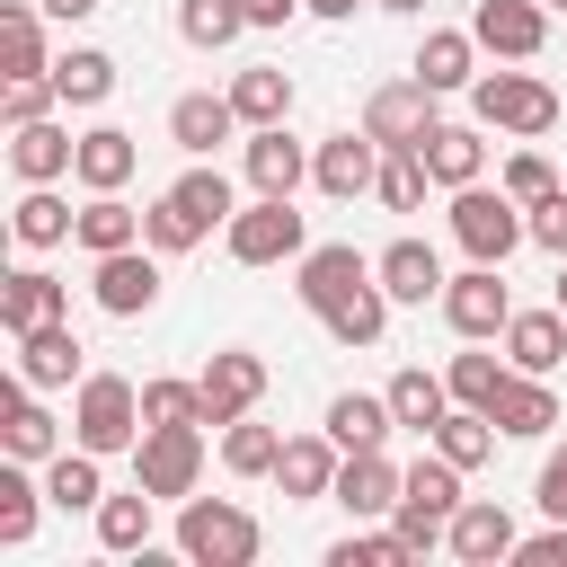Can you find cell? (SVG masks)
<instances>
[{
    "label": "cell",
    "mask_w": 567,
    "mask_h": 567,
    "mask_svg": "<svg viewBox=\"0 0 567 567\" xmlns=\"http://www.w3.org/2000/svg\"><path fill=\"white\" fill-rule=\"evenodd\" d=\"M470 496H461V461H416L408 478H399V505H390V532L408 540V558H425V549H443V532H452V514H461Z\"/></svg>",
    "instance_id": "6da1fadb"
},
{
    "label": "cell",
    "mask_w": 567,
    "mask_h": 567,
    "mask_svg": "<svg viewBox=\"0 0 567 567\" xmlns=\"http://www.w3.org/2000/svg\"><path fill=\"white\" fill-rule=\"evenodd\" d=\"M177 549H186L195 567H248V558L266 549V532H257V514L230 505V496H186V505H177Z\"/></svg>",
    "instance_id": "7a4b0ae2"
},
{
    "label": "cell",
    "mask_w": 567,
    "mask_h": 567,
    "mask_svg": "<svg viewBox=\"0 0 567 567\" xmlns=\"http://www.w3.org/2000/svg\"><path fill=\"white\" fill-rule=\"evenodd\" d=\"M71 443H89L97 461L106 452H133L142 443V390L124 372H89L80 381V408H71Z\"/></svg>",
    "instance_id": "3957f363"
},
{
    "label": "cell",
    "mask_w": 567,
    "mask_h": 567,
    "mask_svg": "<svg viewBox=\"0 0 567 567\" xmlns=\"http://www.w3.org/2000/svg\"><path fill=\"white\" fill-rule=\"evenodd\" d=\"M452 239H461L470 257L505 266V257L532 239V213H523L505 186H496V195H487V186H452Z\"/></svg>",
    "instance_id": "277c9868"
},
{
    "label": "cell",
    "mask_w": 567,
    "mask_h": 567,
    "mask_svg": "<svg viewBox=\"0 0 567 567\" xmlns=\"http://www.w3.org/2000/svg\"><path fill=\"white\" fill-rule=\"evenodd\" d=\"M470 106H478V124L523 133V142L558 124V89H549V80H532V71H478V80H470Z\"/></svg>",
    "instance_id": "5b68a950"
},
{
    "label": "cell",
    "mask_w": 567,
    "mask_h": 567,
    "mask_svg": "<svg viewBox=\"0 0 567 567\" xmlns=\"http://www.w3.org/2000/svg\"><path fill=\"white\" fill-rule=\"evenodd\" d=\"M195 478H204V425H142V443H133V487L186 505Z\"/></svg>",
    "instance_id": "8992f818"
},
{
    "label": "cell",
    "mask_w": 567,
    "mask_h": 567,
    "mask_svg": "<svg viewBox=\"0 0 567 567\" xmlns=\"http://www.w3.org/2000/svg\"><path fill=\"white\" fill-rule=\"evenodd\" d=\"M434 124H443V115H434V89H425V80H416V71H408V80H390V89H372V97H363V133H372V142H381V151H416V142H425V133H434Z\"/></svg>",
    "instance_id": "52a82bcc"
},
{
    "label": "cell",
    "mask_w": 567,
    "mask_h": 567,
    "mask_svg": "<svg viewBox=\"0 0 567 567\" xmlns=\"http://www.w3.org/2000/svg\"><path fill=\"white\" fill-rule=\"evenodd\" d=\"M221 239L239 266H284V257H301V213H292V195H257L248 213H230Z\"/></svg>",
    "instance_id": "ba28073f"
},
{
    "label": "cell",
    "mask_w": 567,
    "mask_h": 567,
    "mask_svg": "<svg viewBox=\"0 0 567 567\" xmlns=\"http://www.w3.org/2000/svg\"><path fill=\"white\" fill-rule=\"evenodd\" d=\"M89 292H97V310H106V319H142V310L159 301V248H151V239H133V248L97 257Z\"/></svg>",
    "instance_id": "9c48e42d"
},
{
    "label": "cell",
    "mask_w": 567,
    "mask_h": 567,
    "mask_svg": "<svg viewBox=\"0 0 567 567\" xmlns=\"http://www.w3.org/2000/svg\"><path fill=\"white\" fill-rule=\"evenodd\" d=\"M443 319H452V337H505V319H514V292H505V275L478 257L470 275H452L443 284Z\"/></svg>",
    "instance_id": "30bf717a"
},
{
    "label": "cell",
    "mask_w": 567,
    "mask_h": 567,
    "mask_svg": "<svg viewBox=\"0 0 567 567\" xmlns=\"http://www.w3.org/2000/svg\"><path fill=\"white\" fill-rule=\"evenodd\" d=\"M257 399H266V354L221 346V354L204 363V416H213V425H239V416H257Z\"/></svg>",
    "instance_id": "8fae6325"
},
{
    "label": "cell",
    "mask_w": 567,
    "mask_h": 567,
    "mask_svg": "<svg viewBox=\"0 0 567 567\" xmlns=\"http://www.w3.org/2000/svg\"><path fill=\"white\" fill-rule=\"evenodd\" d=\"M372 177H381V142L372 133H328L319 151H310V186L319 195H372Z\"/></svg>",
    "instance_id": "7c38bea8"
},
{
    "label": "cell",
    "mask_w": 567,
    "mask_h": 567,
    "mask_svg": "<svg viewBox=\"0 0 567 567\" xmlns=\"http://www.w3.org/2000/svg\"><path fill=\"white\" fill-rule=\"evenodd\" d=\"M354 284H372V257H354L346 239H328V248H301V284H292V292H301V310H310V319H319V310H337Z\"/></svg>",
    "instance_id": "4fadbf2b"
},
{
    "label": "cell",
    "mask_w": 567,
    "mask_h": 567,
    "mask_svg": "<svg viewBox=\"0 0 567 567\" xmlns=\"http://www.w3.org/2000/svg\"><path fill=\"white\" fill-rule=\"evenodd\" d=\"M230 133H239V106H230V97H213V89H186V97L168 106V142H177L186 159H213Z\"/></svg>",
    "instance_id": "5bb4252c"
},
{
    "label": "cell",
    "mask_w": 567,
    "mask_h": 567,
    "mask_svg": "<svg viewBox=\"0 0 567 567\" xmlns=\"http://www.w3.org/2000/svg\"><path fill=\"white\" fill-rule=\"evenodd\" d=\"M514 540H523V532H514V514H505V505H487V496H478V505H461V514H452V532H443V549H452L461 567H496V558H514Z\"/></svg>",
    "instance_id": "9a60e30c"
},
{
    "label": "cell",
    "mask_w": 567,
    "mask_h": 567,
    "mask_svg": "<svg viewBox=\"0 0 567 567\" xmlns=\"http://www.w3.org/2000/svg\"><path fill=\"white\" fill-rule=\"evenodd\" d=\"M470 35H478L487 53H505V62H532L540 35H549V18H540V0H478Z\"/></svg>",
    "instance_id": "2e32d148"
},
{
    "label": "cell",
    "mask_w": 567,
    "mask_h": 567,
    "mask_svg": "<svg viewBox=\"0 0 567 567\" xmlns=\"http://www.w3.org/2000/svg\"><path fill=\"white\" fill-rule=\"evenodd\" d=\"M372 275H381V292H390V301H443V284H452V275H443V257H434L425 239H390V248L372 257Z\"/></svg>",
    "instance_id": "e0dca14e"
},
{
    "label": "cell",
    "mask_w": 567,
    "mask_h": 567,
    "mask_svg": "<svg viewBox=\"0 0 567 567\" xmlns=\"http://www.w3.org/2000/svg\"><path fill=\"white\" fill-rule=\"evenodd\" d=\"M399 478H408V470H390L381 452H346V461H337V487H328V496H337V505H346L354 523H372V514H390V505H399Z\"/></svg>",
    "instance_id": "ac0fdd59"
},
{
    "label": "cell",
    "mask_w": 567,
    "mask_h": 567,
    "mask_svg": "<svg viewBox=\"0 0 567 567\" xmlns=\"http://www.w3.org/2000/svg\"><path fill=\"white\" fill-rule=\"evenodd\" d=\"M18 381H27V390L89 381V372H80V337H71L62 319H53V328H27V337H18Z\"/></svg>",
    "instance_id": "d6986e66"
},
{
    "label": "cell",
    "mask_w": 567,
    "mask_h": 567,
    "mask_svg": "<svg viewBox=\"0 0 567 567\" xmlns=\"http://www.w3.org/2000/svg\"><path fill=\"white\" fill-rule=\"evenodd\" d=\"M496 434H514V443H532V434H549L558 425V399H549V372H505V390H496Z\"/></svg>",
    "instance_id": "ffe728a7"
},
{
    "label": "cell",
    "mask_w": 567,
    "mask_h": 567,
    "mask_svg": "<svg viewBox=\"0 0 567 567\" xmlns=\"http://www.w3.org/2000/svg\"><path fill=\"white\" fill-rule=\"evenodd\" d=\"M328 434H337V452H381V443L399 434L390 390H381V399H372V390H337V399H328Z\"/></svg>",
    "instance_id": "44dd1931"
},
{
    "label": "cell",
    "mask_w": 567,
    "mask_h": 567,
    "mask_svg": "<svg viewBox=\"0 0 567 567\" xmlns=\"http://www.w3.org/2000/svg\"><path fill=\"white\" fill-rule=\"evenodd\" d=\"M505 363L514 372H558L567 363V310H514L505 319Z\"/></svg>",
    "instance_id": "7402d4cb"
},
{
    "label": "cell",
    "mask_w": 567,
    "mask_h": 567,
    "mask_svg": "<svg viewBox=\"0 0 567 567\" xmlns=\"http://www.w3.org/2000/svg\"><path fill=\"white\" fill-rule=\"evenodd\" d=\"M9 168H18L27 186H53V177H71V168H80V142H71L62 124H44V115H35V124H18V142H9Z\"/></svg>",
    "instance_id": "603a6c76"
},
{
    "label": "cell",
    "mask_w": 567,
    "mask_h": 567,
    "mask_svg": "<svg viewBox=\"0 0 567 567\" xmlns=\"http://www.w3.org/2000/svg\"><path fill=\"white\" fill-rule=\"evenodd\" d=\"M416 159H425V177H434V186H478L487 142H478V124H434V133L416 142Z\"/></svg>",
    "instance_id": "cb8c5ba5"
},
{
    "label": "cell",
    "mask_w": 567,
    "mask_h": 567,
    "mask_svg": "<svg viewBox=\"0 0 567 567\" xmlns=\"http://www.w3.org/2000/svg\"><path fill=\"white\" fill-rule=\"evenodd\" d=\"M301 177H310V151H301L284 124H257V133H248V186H257V195H292Z\"/></svg>",
    "instance_id": "d4e9b609"
},
{
    "label": "cell",
    "mask_w": 567,
    "mask_h": 567,
    "mask_svg": "<svg viewBox=\"0 0 567 567\" xmlns=\"http://www.w3.org/2000/svg\"><path fill=\"white\" fill-rule=\"evenodd\" d=\"M53 319H62V284H53L44 266H18V275L0 284V328L27 337V328H53Z\"/></svg>",
    "instance_id": "484cf974"
},
{
    "label": "cell",
    "mask_w": 567,
    "mask_h": 567,
    "mask_svg": "<svg viewBox=\"0 0 567 567\" xmlns=\"http://www.w3.org/2000/svg\"><path fill=\"white\" fill-rule=\"evenodd\" d=\"M133 159H142V151H133V133H115V124H89V133H80V168H71V177H80L89 195H115V186L133 177Z\"/></svg>",
    "instance_id": "4316f807"
},
{
    "label": "cell",
    "mask_w": 567,
    "mask_h": 567,
    "mask_svg": "<svg viewBox=\"0 0 567 567\" xmlns=\"http://www.w3.org/2000/svg\"><path fill=\"white\" fill-rule=\"evenodd\" d=\"M275 478H284V496H328L337 487V434H292L284 443V461H275Z\"/></svg>",
    "instance_id": "83f0119b"
},
{
    "label": "cell",
    "mask_w": 567,
    "mask_h": 567,
    "mask_svg": "<svg viewBox=\"0 0 567 567\" xmlns=\"http://www.w3.org/2000/svg\"><path fill=\"white\" fill-rule=\"evenodd\" d=\"M319 328H328L337 346H381V328H390V292H381V275L354 284L337 310H319Z\"/></svg>",
    "instance_id": "f1b7e54d"
},
{
    "label": "cell",
    "mask_w": 567,
    "mask_h": 567,
    "mask_svg": "<svg viewBox=\"0 0 567 567\" xmlns=\"http://www.w3.org/2000/svg\"><path fill=\"white\" fill-rule=\"evenodd\" d=\"M443 408H452V381H434L425 363L390 372V416H399L408 434H434V425H443Z\"/></svg>",
    "instance_id": "f546056e"
},
{
    "label": "cell",
    "mask_w": 567,
    "mask_h": 567,
    "mask_svg": "<svg viewBox=\"0 0 567 567\" xmlns=\"http://www.w3.org/2000/svg\"><path fill=\"white\" fill-rule=\"evenodd\" d=\"M470 53H478V35H461V27H434L425 44H416V80L443 97V89H470L478 71H470Z\"/></svg>",
    "instance_id": "4dcf8cb0"
},
{
    "label": "cell",
    "mask_w": 567,
    "mask_h": 567,
    "mask_svg": "<svg viewBox=\"0 0 567 567\" xmlns=\"http://www.w3.org/2000/svg\"><path fill=\"white\" fill-rule=\"evenodd\" d=\"M71 239H80L89 257H115V248H133V239H142V213H133L124 195H89V204H80V230H71Z\"/></svg>",
    "instance_id": "1f68e13d"
},
{
    "label": "cell",
    "mask_w": 567,
    "mask_h": 567,
    "mask_svg": "<svg viewBox=\"0 0 567 567\" xmlns=\"http://www.w3.org/2000/svg\"><path fill=\"white\" fill-rule=\"evenodd\" d=\"M425 443H434L443 461H461V470H478V461L496 452V416H487V408H461V399H452V408H443V425H434Z\"/></svg>",
    "instance_id": "d6a6232c"
},
{
    "label": "cell",
    "mask_w": 567,
    "mask_h": 567,
    "mask_svg": "<svg viewBox=\"0 0 567 567\" xmlns=\"http://www.w3.org/2000/svg\"><path fill=\"white\" fill-rule=\"evenodd\" d=\"M44 496H53L62 514H97V496H106V478H97V452H89V443L53 452V470H44Z\"/></svg>",
    "instance_id": "836d02e7"
},
{
    "label": "cell",
    "mask_w": 567,
    "mask_h": 567,
    "mask_svg": "<svg viewBox=\"0 0 567 567\" xmlns=\"http://www.w3.org/2000/svg\"><path fill=\"white\" fill-rule=\"evenodd\" d=\"M230 106H239V124L257 133V124H284L292 115V80L275 71V62H257V71H239L230 80Z\"/></svg>",
    "instance_id": "e575fe53"
},
{
    "label": "cell",
    "mask_w": 567,
    "mask_h": 567,
    "mask_svg": "<svg viewBox=\"0 0 567 567\" xmlns=\"http://www.w3.org/2000/svg\"><path fill=\"white\" fill-rule=\"evenodd\" d=\"M9 230H18L27 248H62V239L80 230V213H71L53 186H27V195H18V213H9Z\"/></svg>",
    "instance_id": "d590c367"
},
{
    "label": "cell",
    "mask_w": 567,
    "mask_h": 567,
    "mask_svg": "<svg viewBox=\"0 0 567 567\" xmlns=\"http://www.w3.org/2000/svg\"><path fill=\"white\" fill-rule=\"evenodd\" d=\"M275 461H284V434L275 425H257V416L221 425V470L230 478H275Z\"/></svg>",
    "instance_id": "8d00e7d4"
},
{
    "label": "cell",
    "mask_w": 567,
    "mask_h": 567,
    "mask_svg": "<svg viewBox=\"0 0 567 567\" xmlns=\"http://www.w3.org/2000/svg\"><path fill=\"white\" fill-rule=\"evenodd\" d=\"M151 487H133V496H97V540L115 549V558H133V549H151Z\"/></svg>",
    "instance_id": "74e56055"
},
{
    "label": "cell",
    "mask_w": 567,
    "mask_h": 567,
    "mask_svg": "<svg viewBox=\"0 0 567 567\" xmlns=\"http://www.w3.org/2000/svg\"><path fill=\"white\" fill-rule=\"evenodd\" d=\"M53 89H62L71 106H97V97H115V53H97V44H71V53L53 62Z\"/></svg>",
    "instance_id": "f35d334b"
},
{
    "label": "cell",
    "mask_w": 567,
    "mask_h": 567,
    "mask_svg": "<svg viewBox=\"0 0 567 567\" xmlns=\"http://www.w3.org/2000/svg\"><path fill=\"white\" fill-rule=\"evenodd\" d=\"M0 443H9V461H53V452H62V425H53L27 390H9V425H0Z\"/></svg>",
    "instance_id": "ab89813d"
},
{
    "label": "cell",
    "mask_w": 567,
    "mask_h": 567,
    "mask_svg": "<svg viewBox=\"0 0 567 567\" xmlns=\"http://www.w3.org/2000/svg\"><path fill=\"white\" fill-rule=\"evenodd\" d=\"M177 35L204 44V53H221L230 35H248V0H177Z\"/></svg>",
    "instance_id": "60d3db41"
},
{
    "label": "cell",
    "mask_w": 567,
    "mask_h": 567,
    "mask_svg": "<svg viewBox=\"0 0 567 567\" xmlns=\"http://www.w3.org/2000/svg\"><path fill=\"white\" fill-rule=\"evenodd\" d=\"M168 195H177V204H186V213H195L204 230H213V221L230 230V213H239V204H230V177H221V168H204V159H195V168H186V177H177Z\"/></svg>",
    "instance_id": "b9f144b4"
},
{
    "label": "cell",
    "mask_w": 567,
    "mask_h": 567,
    "mask_svg": "<svg viewBox=\"0 0 567 567\" xmlns=\"http://www.w3.org/2000/svg\"><path fill=\"white\" fill-rule=\"evenodd\" d=\"M142 425H213L204 381H142Z\"/></svg>",
    "instance_id": "7bdbcfd3"
},
{
    "label": "cell",
    "mask_w": 567,
    "mask_h": 567,
    "mask_svg": "<svg viewBox=\"0 0 567 567\" xmlns=\"http://www.w3.org/2000/svg\"><path fill=\"white\" fill-rule=\"evenodd\" d=\"M0 53H9V80H18V71H53V62H44V27H35L27 0L0 9Z\"/></svg>",
    "instance_id": "ee69618b"
},
{
    "label": "cell",
    "mask_w": 567,
    "mask_h": 567,
    "mask_svg": "<svg viewBox=\"0 0 567 567\" xmlns=\"http://www.w3.org/2000/svg\"><path fill=\"white\" fill-rule=\"evenodd\" d=\"M372 195H381L390 213H416V204H425V159H416V151H381V177H372Z\"/></svg>",
    "instance_id": "f6af8a7d"
},
{
    "label": "cell",
    "mask_w": 567,
    "mask_h": 567,
    "mask_svg": "<svg viewBox=\"0 0 567 567\" xmlns=\"http://www.w3.org/2000/svg\"><path fill=\"white\" fill-rule=\"evenodd\" d=\"M142 239H151V248H159V257H186V248H195V239H204V221H195V213H186V204H177V195H159V204H151V213H142Z\"/></svg>",
    "instance_id": "bcb514c9"
},
{
    "label": "cell",
    "mask_w": 567,
    "mask_h": 567,
    "mask_svg": "<svg viewBox=\"0 0 567 567\" xmlns=\"http://www.w3.org/2000/svg\"><path fill=\"white\" fill-rule=\"evenodd\" d=\"M443 381H452V399H461V408H496L505 363H496V354H452V372H443Z\"/></svg>",
    "instance_id": "7dc6e473"
},
{
    "label": "cell",
    "mask_w": 567,
    "mask_h": 567,
    "mask_svg": "<svg viewBox=\"0 0 567 567\" xmlns=\"http://www.w3.org/2000/svg\"><path fill=\"white\" fill-rule=\"evenodd\" d=\"M35 505H44V487H35L27 470H0V540H9V549L35 532Z\"/></svg>",
    "instance_id": "c3c4849f"
},
{
    "label": "cell",
    "mask_w": 567,
    "mask_h": 567,
    "mask_svg": "<svg viewBox=\"0 0 567 567\" xmlns=\"http://www.w3.org/2000/svg\"><path fill=\"white\" fill-rule=\"evenodd\" d=\"M328 567H408V540L399 532H346L328 549Z\"/></svg>",
    "instance_id": "681fc988"
},
{
    "label": "cell",
    "mask_w": 567,
    "mask_h": 567,
    "mask_svg": "<svg viewBox=\"0 0 567 567\" xmlns=\"http://www.w3.org/2000/svg\"><path fill=\"white\" fill-rule=\"evenodd\" d=\"M53 97H62V89H53V71H18V80H9V97H0V106H9V124H35V115H44V106H53Z\"/></svg>",
    "instance_id": "f907efd6"
},
{
    "label": "cell",
    "mask_w": 567,
    "mask_h": 567,
    "mask_svg": "<svg viewBox=\"0 0 567 567\" xmlns=\"http://www.w3.org/2000/svg\"><path fill=\"white\" fill-rule=\"evenodd\" d=\"M549 186H558V168H549L540 151H514V159H505V195H514V204H540Z\"/></svg>",
    "instance_id": "816d5d0a"
},
{
    "label": "cell",
    "mask_w": 567,
    "mask_h": 567,
    "mask_svg": "<svg viewBox=\"0 0 567 567\" xmlns=\"http://www.w3.org/2000/svg\"><path fill=\"white\" fill-rule=\"evenodd\" d=\"M523 213H532V239H540L549 257H567V186H549V195L523 204Z\"/></svg>",
    "instance_id": "f5cc1de1"
},
{
    "label": "cell",
    "mask_w": 567,
    "mask_h": 567,
    "mask_svg": "<svg viewBox=\"0 0 567 567\" xmlns=\"http://www.w3.org/2000/svg\"><path fill=\"white\" fill-rule=\"evenodd\" d=\"M532 496H540V514H549V523H567V443L540 461V487H532Z\"/></svg>",
    "instance_id": "db71d44e"
},
{
    "label": "cell",
    "mask_w": 567,
    "mask_h": 567,
    "mask_svg": "<svg viewBox=\"0 0 567 567\" xmlns=\"http://www.w3.org/2000/svg\"><path fill=\"white\" fill-rule=\"evenodd\" d=\"M514 558H523V567H567V523H549V532L514 540Z\"/></svg>",
    "instance_id": "11a10c76"
},
{
    "label": "cell",
    "mask_w": 567,
    "mask_h": 567,
    "mask_svg": "<svg viewBox=\"0 0 567 567\" xmlns=\"http://www.w3.org/2000/svg\"><path fill=\"white\" fill-rule=\"evenodd\" d=\"M292 9H301V0H248V27H284Z\"/></svg>",
    "instance_id": "9f6ffc18"
},
{
    "label": "cell",
    "mask_w": 567,
    "mask_h": 567,
    "mask_svg": "<svg viewBox=\"0 0 567 567\" xmlns=\"http://www.w3.org/2000/svg\"><path fill=\"white\" fill-rule=\"evenodd\" d=\"M35 9H44V18H62V27H71V18H89V9H97V0H35Z\"/></svg>",
    "instance_id": "6f0895ef"
},
{
    "label": "cell",
    "mask_w": 567,
    "mask_h": 567,
    "mask_svg": "<svg viewBox=\"0 0 567 567\" xmlns=\"http://www.w3.org/2000/svg\"><path fill=\"white\" fill-rule=\"evenodd\" d=\"M301 9H319V18H354V0H301Z\"/></svg>",
    "instance_id": "680465c9"
},
{
    "label": "cell",
    "mask_w": 567,
    "mask_h": 567,
    "mask_svg": "<svg viewBox=\"0 0 567 567\" xmlns=\"http://www.w3.org/2000/svg\"><path fill=\"white\" fill-rule=\"evenodd\" d=\"M372 9H399V18H416V9H425V0H372Z\"/></svg>",
    "instance_id": "91938a15"
},
{
    "label": "cell",
    "mask_w": 567,
    "mask_h": 567,
    "mask_svg": "<svg viewBox=\"0 0 567 567\" xmlns=\"http://www.w3.org/2000/svg\"><path fill=\"white\" fill-rule=\"evenodd\" d=\"M558 310H567V266H558Z\"/></svg>",
    "instance_id": "94428289"
},
{
    "label": "cell",
    "mask_w": 567,
    "mask_h": 567,
    "mask_svg": "<svg viewBox=\"0 0 567 567\" xmlns=\"http://www.w3.org/2000/svg\"><path fill=\"white\" fill-rule=\"evenodd\" d=\"M549 9H567V0H549Z\"/></svg>",
    "instance_id": "6125c7cd"
}]
</instances>
